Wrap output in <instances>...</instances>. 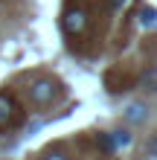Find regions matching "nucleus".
Instances as JSON below:
<instances>
[{
    "mask_svg": "<svg viewBox=\"0 0 157 160\" xmlns=\"http://www.w3.org/2000/svg\"><path fill=\"white\" fill-rule=\"evenodd\" d=\"M29 102L35 108H47V105H52L55 99H58V93H61V88H58V82H55L52 76H38L32 84H29Z\"/></svg>",
    "mask_w": 157,
    "mask_h": 160,
    "instance_id": "nucleus-1",
    "label": "nucleus"
},
{
    "mask_svg": "<svg viewBox=\"0 0 157 160\" xmlns=\"http://www.w3.org/2000/svg\"><path fill=\"white\" fill-rule=\"evenodd\" d=\"M87 23H90V18H87V9L81 3H70L67 9H64V15H61V26H64V32H67L70 38L85 35Z\"/></svg>",
    "mask_w": 157,
    "mask_h": 160,
    "instance_id": "nucleus-2",
    "label": "nucleus"
},
{
    "mask_svg": "<svg viewBox=\"0 0 157 160\" xmlns=\"http://www.w3.org/2000/svg\"><path fill=\"white\" fill-rule=\"evenodd\" d=\"M21 119H23V111L17 108V102L9 96V93H0V131L17 125Z\"/></svg>",
    "mask_w": 157,
    "mask_h": 160,
    "instance_id": "nucleus-3",
    "label": "nucleus"
},
{
    "mask_svg": "<svg viewBox=\"0 0 157 160\" xmlns=\"http://www.w3.org/2000/svg\"><path fill=\"white\" fill-rule=\"evenodd\" d=\"M41 160H70V154L64 152L61 146H55V148H47V152H44V157Z\"/></svg>",
    "mask_w": 157,
    "mask_h": 160,
    "instance_id": "nucleus-4",
    "label": "nucleus"
},
{
    "mask_svg": "<svg viewBox=\"0 0 157 160\" xmlns=\"http://www.w3.org/2000/svg\"><path fill=\"white\" fill-rule=\"evenodd\" d=\"M105 3H108L110 9H125L128 3H131V0H105Z\"/></svg>",
    "mask_w": 157,
    "mask_h": 160,
    "instance_id": "nucleus-5",
    "label": "nucleus"
}]
</instances>
